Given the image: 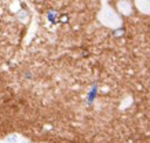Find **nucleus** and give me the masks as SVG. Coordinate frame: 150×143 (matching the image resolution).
Wrapping results in <instances>:
<instances>
[{"label": "nucleus", "mask_w": 150, "mask_h": 143, "mask_svg": "<svg viewBox=\"0 0 150 143\" xmlns=\"http://www.w3.org/2000/svg\"><path fill=\"white\" fill-rule=\"evenodd\" d=\"M98 18H99L100 22L103 23L105 26H108V28L114 29V28H118V26L121 25V18L114 13L113 8H110L109 6H103V7H102Z\"/></svg>", "instance_id": "1"}, {"label": "nucleus", "mask_w": 150, "mask_h": 143, "mask_svg": "<svg viewBox=\"0 0 150 143\" xmlns=\"http://www.w3.org/2000/svg\"><path fill=\"white\" fill-rule=\"evenodd\" d=\"M117 8L123 15H129L132 11V6L128 0H120L117 3Z\"/></svg>", "instance_id": "2"}, {"label": "nucleus", "mask_w": 150, "mask_h": 143, "mask_svg": "<svg viewBox=\"0 0 150 143\" xmlns=\"http://www.w3.org/2000/svg\"><path fill=\"white\" fill-rule=\"evenodd\" d=\"M137 8L143 14H150V0H135Z\"/></svg>", "instance_id": "3"}, {"label": "nucleus", "mask_w": 150, "mask_h": 143, "mask_svg": "<svg viewBox=\"0 0 150 143\" xmlns=\"http://www.w3.org/2000/svg\"><path fill=\"white\" fill-rule=\"evenodd\" d=\"M3 142L4 143H19L21 142V136L18 134H10L8 136H6Z\"/></svg>", "instance_id": "4"}, {"label": "nucleus", "mask_w": 150, "mask_h": 143, "mask_svg": "<svg viewBox=\"0 0 150 143\" xmlns=\"http://www.w3.org/2000/svg\"><path fill=\"white\" fill-rule=\"evenodd\" d=\"M0 143H4V142H0Z\"/></svg>", "instance_id": "5"}]
</instances>
